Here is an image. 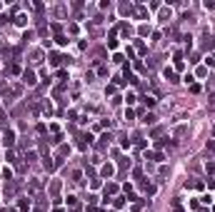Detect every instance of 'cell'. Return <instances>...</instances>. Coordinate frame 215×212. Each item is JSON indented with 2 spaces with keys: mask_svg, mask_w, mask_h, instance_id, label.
<instances>
[{
  "mask_svg": "<svg viewBox=\"0 0 215 212\" xmlns=\"http://www.w3.org/2000/svg\"><path fill=\"white\" fill-rule=\"evenodd\" d=\"M3 145H5L8 150L15 147V132H13V130H5V132H3Z\"/></svg>",
  "mask_w": 215,
  "mask_h": 212,
  "instance_id": "obj_1",
  "label": "cell"
},
{
  "mask_svg": "<svg viewBox=\"0 0 215 212\" xmlns=\"http://www.w3.org/2000/svg\"><path fill=\"white\" fill-rule=\"evenodd\" d=\"M23 83H25V85H30V87H33V85L38 83V80H35V72H33V70H25V72H23Z\"/></svg>",
  "mask_w": 215,
  "mask_h": 212,
  "instance_id": "obj_2",
  "label": "cell"
},
{
  "mask_svg": "<svg viewBox=\"0 0 215 212\" xmlns=\"http://www.w3.org/2000/svg\"><path fill=\"white\" fill-rule=\"evenodd\" d=\"M100 175H103V177H108V180H110V177H113V175H115V165H110V162H108V165H103V170H100Z\"/></svg>",
  "mask_w": 215,
  "mask_h": 212,
  "instance_id": "obj_3",
  "label": "cell"
},
{
  "mask_svg": "<svg viewBox=\"0 0 215 212\" xmlns=\"http://www.w3.org/2000/svg\"><path fill=\"white\" fill-rule=\"evenodd\" d=\"M115 192H118V185H115V182H108V185H105V200H110V195H115Z\"/></svg>",
  "mask_w": 215,
  "mask_h": 212,
  "instance_id": "obj_4",
  "label": "cell"
},
{
  "mask_svg": "<svg viewBox=\"0 0 215 212\" xmlns=\"http://www.w3.org/2000/svg\"><path fill=\"white\" fill-rule=\"evenodd\" d=\"M90 142H93V135L88 132V135H83V137H80V142H78V147H80V150H85V147H88Z\"/></svg>",
  "mask_w": 215,
  "mask_h": 212,
  "instance_id": "obj_5",
  "label": "cell"
},
{
  "mask_svg": "<svg viewBox=\"0 0 215 212\" xmlns=\"http://www.w3.org/2000/svg\"><path fill=\"white\" fill-rule=\"evenodd\" d=\"M145 157L153 160V162H163V160H165V157H163V152H145Z\"/></svg>",
  "mask_w": 215,
  "mask_h": 212,
  "instance_id": "obj_6",
  "label": "cell"
},
{
  "mask_svg": "<svg viewBox=\"0 0 215 212\" xmlns=\"http://www.w3.org/2000/svg\"><path fill=\"white\" fill-rule=\"evenodd\" d=\"M30 205H33V202H30L28 197H20V202H18V210H20V212H28V210H30Z\"/></svg>",
  "mask_w": 215,
  "mask_h": 212,
  "instance_id": "obj_7",
  "label": "cell"
},
{
  "mask_svg": "<svg viewBox=\"0 0 215 212\" xmlns=\"http://www.w3.org/2000/svg\"><path fill=\"white\" fill-rule=\"evenodd\" d=\"M55 165H58V162H55V160H53V157H48V155H45V157H43V167H45V170H48V172H50V170H55Z\"/></svg>",
  "mask_w": 215,
  "mask_h": 212,
  "instance_id": "obj_8",
  "label": "cell"
},
{
  "mask_svg": "<svg viewBox=\"0 0 215 212\" xmlns=\"http://www.w3.org/2000/svg\"><path fill=\"white\" fill-rule=\"evenodd\" d=\"M15 192H18V185H15V182H10V185L5 187V197H8V200H10V197H15Z\"/></svg>",
  "mask_w": 215,
  "mask_h": 212,
  "instance_id": "obj_9",
  "label": "cell"
},
{
  "mask_svg": "<svg viewBox=\"0 0 215 212\" xmlns=\"http://www.w3.org/2000/svg\"><path fill=\"white\" fill-rule=\"evenodd\" d=\"M173 60H175V70H185V63H183V55L180 52H175Z\"/></svg>",
  "mask_w": 215,
  "mask_h": 212,
  "instance_id": "obj_10",
  "label": "cell"
},
{
  "mask_svg": "<svg viewBox=\"0 0 215 212\" xmlns=\"http://www.w3.org/2000/svg\"><path fill=\"white\" fill-rule=\"evenodd\" d=\"M165 80H168V83H178V75H175V70L165 67Z\"/></svg>",
  "mask_w": 215,
  "mask_h": 212,
  "instance_id": "obj_11",
  "label": "cell"
},
{
  "mask_svg": "<svg viewBox=\"0 0 215 212\" xmlns=\"http://www.w3.org/2000/svg\"><path fill=\"white\" fill-rule=\"evenodd\" d=\"M120 13H123V15H133V13H135L133 3H123V5H120Z\"/></svg>",
  "mask_w": 215,
  "mask_h": 212,
  "instance_id": "obj_12",
  "label": "cell"
},
{
  "mask_svg": "<svg viewBox=\"0 0 215 212\" xmlns=\"http://www.w3.org/2000/svg\"><path fill=\"white\" fill-rule=\"evenodd\" d=\"M38 190H40V182H38V180H30V182H28V192H30V195H35Z\"/></svg>",
  "mask_w": 215,
  "mask_h": 212,
  "instance_id": "obj_13",
  "label": "cell"
},
{
  "mask_svg": "<svg viewBox=\"0 0 215 212\" xmlns=\"http://www.w3.org/2000/svg\"><path fill=\"white\" fill-rule=\"evenodd\" d=\"M65 60H68V57L58 55V52H53V55H50V63H53V65H60V63H65Z\"/></svg>",
  "mask_w": 215,
  "mask_h": 212,
  "instance_id": "obj_14",
  "label": "cell"
},
{
  "mask_svg": "<svg viewBox=\"0 0 215 212\" xmlns=\"http://www.w3.org/2000/svg\"><path fill=\"white\" fill-rule=\"evenodd\" d=\"M113 207H115V210H123V207H125V197H115V200H113Z\"/></svg>",
  "mask_w": 215,
  "mask_h": 212,
  "instance_id": "obj_15",
  "label": "cell"
},
{
  "mask_svg": "<svg viewBox=\"0 0 215 212\" xmlns=\"http://www.w3.org/2000/svg\"><path fill=\"white\" fill-rule=\"evenodd\" d=\"M143 102H145L148 107H155V98H153V95H145V98H143Z\"/></svg>",
  "mask_w": 215,
  "mask_h": 212,
  "instance_id": "obj_16",
  "label": "cell"
},
{
  "mask_svg": "<svg viewBox=\"0 0 215 212\" xmlns=\"http://www.w3.org/2000/svg\"><path fill=\"white\" fill-rule=\"evenodd\" d=\"M3 177H5L8 182L13 180V170H10V167H3Z\"/></svg>",
  "mask_w": 215,
  "mask_h": 212,
  "instance_id": "obj_17",
  "label": "cell"
},
{
  "mask_svg": "<svg viewBox=\"0 0 215 212\" xmlns=\"http://www.w3.org/2000/svg\"><path fill=\"white\" fill-rule=\"evenodd\" d=\"M25 23H28V17H25V15H18V17H15V25H20V28H23Z\"/></svg>",
  "mask_w": 215,
  "mask_h": 212,
  "instance_id": "obj_18",
  "label": "cell"
},
{
  "mask_svg": "<svg viewBox=\"0 0 215 212\" xmlns=\"http://www.w3.org/2000/svg\"><path fill=\"white\" fill-rule=\"evenodd\" d=\"M185 132H188V127H185V125H180L178 130H175V137H183V135H185Z\"/></svg>",
  "mask_w": 215,
  "mask_h": 212,
  "instance_id": "obj_19",
  "label": "cell"
},
{
  "mask_svg": "<svg viewBox=\"0 0 215 212\" xmlns=\"http://www.w3.org/2000/svg\"><path fill=\"white\" fill-rule=\"evenodd\" d=\"M135 17H148V10L145 8H138V10H135Z\"/></svg>",
  "mask_w": 215,
  "mask_h": 212,
  "instance_id": "obj_20",
  "label": "cell"
},
{
  "mask_svg": "<svg viewBox=\"0 0 215 212\" xmlns=\"http://www.w3.org/2000/svg\"><path fill=\"white\" fill-rule=\"evenodd\" d=\"M133 118H135V112L128 107V110H125V120H128V122H133Z\"/></svg>",
  "mask_w": 215,
  "mask_h": 212,
  "instance_id": "obj_21",
  "label": "cell"
},
{
  "mask_svg": "<svg viewBox=\"0 0 215 212\" xmlns=\"http://www.w3.org/2000/svg\"><path fill=\"white\" fill-rule=\"evenodd\" d=\"M5 160H8V162H15V152H13V150L5 152Z\"/></svg>",
  "mask_w": 215,
  "mask_h": 212,
  "instance_id": "obj_22",
  "label": "cell"
},
{
  "mask_svg": "<svg viewBox=\"0 0 215 212\" xmlns=\"http://www.w3.org/2000/svg\"><path fill=\"white\" fill-rule=\"evenodd\" d=\"M160 17H163V20H170V8H163V13H160Z\"/></svg>",
  "mask_w": 215,
  "mask_h": 212,
  "instance_id": "obj_23",
  "label": "cell"
},
{
  "mask_svg": "<svg viewBox=\"0 0 215 212\" xmlns=\"http://www.w3.org/2000/svg\"><path fill=\"white\" fill-rule=\"evenodd\" d=\"M55 40H58V45H68V37H65V35H58Z\"/></svg>",
  "mask_w": 215,
  "mask_h": 212,
  "instance_id": "obj_24",
  "label": "cell"
},
{
  "mask_svg": "<svg viewBox=\"0 0 215 212\" xmlns=\"http://www.w3.org/2000/svg\"><path fill=\"white\" fill-rule=\"evenodd\" d=\"M205 187H208V190H215V177H208V182H205Z\"/></svg>",
  "mask_w": 215,
  "mask_h": 212,
  "instance_id": "obj_25",
  "label": "cell"
},
{
  "mask_svg": "<svg viewBox=\"0 0 215 212\" xmlns=\"http://www.w3.org/2000/svg\"><path fill=\"white\" fill-rule=\"evenodd\" d=\"M200 202H203V205H210V202H213V197H210V195H203V197H200Z\"/></svg>",
  "mask_w": 215,
  "mask_h": 212,
  "instance_id": "obj_26",
  "label": "cell"
},
{
  "mask_svg": "<svg viewBox=\"0 0 215 212\" xmlns=\"http://www.w3.org/2000/svg\"><path fill=\"white\" fill-rule=\"evenodd\" d=\"M145 122H148V125H153V122H155V115H150V112H148V115H145Z\"/></svg>",
  "mask_w": 215,
  "mask_h": 212,
  "instance_id": "obj_27",
  "label": "cell"
},
{
  "mask_svg": "<svg viewBox=\"0 0 215 212\" xmlns=\"http://www.w3.org/2000/svg\"><path fill=\"white\" fill-rule=\"evenodd\" d=\"M205 170H208V172H215V165H213V162H205Z\"/></svg>",
  "mask_w": 215,
  "mask_h": 212,
  "instance_id": "obj_28",
  "label": "cell"
},
{
  "mask_svg": "<svg viewBox=\"0 0 215 212\" xmlns=\"http://www.w3.org/2000/svg\"><path fill=\"white\" fill-rule=\"evenodd\" d=\"M208 147H210V150H215V140H208Z\"/></svg>",
  "mask_w": 215,
  "mask_h": 212,
  "instance_id": "obj_29",
  "label": "cell"
},
{
  "mask_svg": "<svg viewBox=\"0 0 215 212\" xmlns=\"http://www.w3.org/2000/svg\"><path fill=\"white\" fill-rule=\"evenodd\" d=\"M53 212H65V210H60V207H55V210H53Z\"/></svg>",
  "mask_w": 215,
  "mask_h": 212,
  "instance_id": "obj_30",
  "label": "cell"
}]
</instances>
